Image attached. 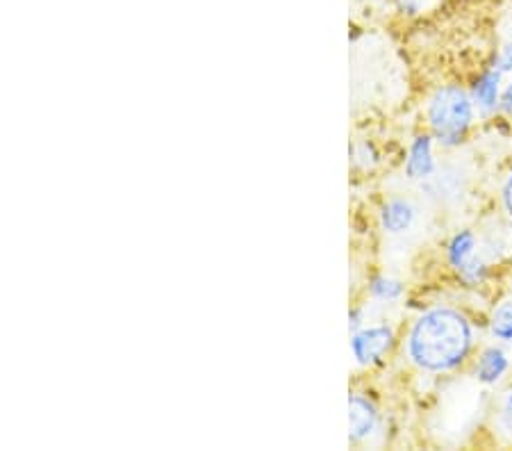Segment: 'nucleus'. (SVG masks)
I'll list each match as a JSON object with an SVG mask.
<instances>
[{
  "mask_svg": "<svg viewBox=\"0 0 512 451\" xmlns=\"http://www.w3.org/2000/svg\"><path fill=\"white\" fill-rule=\"evenodd\" d=\"M415 221V210L406 201H392L383 210V226L390 233H406Z\"/></svg>",
  "mask_w": 512,
  "mask_h": 451,
  "instance_id": "nucleus-5",
  "label": "nucleus"
},
{
  "mask_svg": "<svg viewBox=\"0 0 512 451\" xmlns=\"http://www.w3.org/2000/svg\"><path fill=\"white\" fill-rule=\"evenodd\" d=\"M349 422H351V438L362 440L374 433L376 429V410L367 399L353 395L349 401Z\"/></svg>",
  "mask_w": 512,
  "mask_h": 451,
  "instance_id": "nucleus-4",
  "label": "nucleus"
},
{
  "mask_svg": "<svg viewBox=\"0 0 512 451\" xmlns=\"http://www.w3.org/2000/svg\"><path fill=\"white\" fill-rule=\"evenodd\" d=\"M506 367H508L506 356H503L499 349H490L481 358V365H478V379L483 383H494L503 372H506Z\"/></svg>",
  "mask_w": 512,
  "mask_h": 451,
  "instance_id": "nucleus-7",
  "label": "nucleus"
},
{
  "mask_svg": "<svg viewBox=\"0 0 512 451\" xmlns=\"http://www.w3.org/2000/svg\"><path fill=\"white\" fill-rule=\"evenodd\" d=\"M499 69L501 71H512V44L503 48V53L499 57Z\"/></svg>",
  "mask_w": 512,
  "mask_h": 451,
  "instance_id": "nucleus-12",
  "label": "nucleus"
},
{
  "mask_svg": "<svg viewBox=\"0 0 512 451\" xmlns=\"http://www.w3.org/2000/svg\"><path fill=\"white\" fill-rule=\"evenodd\" d=\"M374 294L378 299L392 301L401 294V285L394 283V281H387V278H378V281L374 283Z\"/></svg>",
  "mask_w": 512,
  "mask_h": 451,
  "instance_id": "nucleus-11",
  "label": "nucleus"
},
{
  "mask_svg": "<svg viewBox=\"0 0 512 451\" xmlns=\"http://www.w3.org/2000/svg\"><path fill=\"white\" fill-rule=\"evenodd\" d=\"M472 253H474V235L472 233H460L456 235V240L451 242V249H449V256L451 262L456 265L462 272H467L469 265H472Z\"/></svg>",
  "mask_w": 512,
  "mask_h": 451,
  "instance_id": "nucleus-8",
  "label": "nucleus"
},
{
  "mask_svg": "<svg viewBox=\"0 0 512 451\" xmlns=\"http://www.w3.org/2000/svg\"><path fill=\"white\" fill-rule=\"evenodd\" d=\"M497 94H499V73H487V76L481 78V82L476 85V98L483 108H492L497 103Z\"/></svg>",
  "mask_w": 512,
  "mask_h": 451,
  "instance_id": "nucleus-9",
  "label": "nucleus"
},
{
  "mask_svg": "<svg viewBox=\"0 0 512 451\" xmlns=\"http://www.w3.org/2000/svg\"><path fill=\"white\" fill-rule=\"evenodd\" d=\"M503 201H506V208H508V212L512 215V176H510V180L506 183V190H503Z\"/></svg>",
  "mask_w": 512,
  "mask_h": 451,
  "instance_id": "nucleus-14",
  "label": "nucleus"
},
{
  "mask_svg": "<svg viewBox=\"0 0 512 451\" xmlns=\"http://www.w3.org/2000/svg\"><path fill=\"white\" fill-rule=\"evenodd\" d=\"M428 119H431L437 137L444 139V142H456L467 130L469 121H472V103L460 89L444 87L433 96Z\"/></svg>",
  "mask_w": 512,
  "mask_h": 451,
  "instance_id": "nucleus-2",
  "label": "nucleus"
},
{
  "mask_svg": "<svg viewBox=\"0 0 512 451\" xmlns=\"http://www.w3.org/2000/svg\"><path fill=\"white\" fill-rule=\"evenodd\" d=\"M390 344H392L390 328L371 326V328H365V331H360L353 338V354L358 358V363L369 365L381 358Z\"/></svg>",
  "mask_w": 512,
  "mask_h": 451,
  "instance_id": "nucleus-3",
  "label": "nucleus"
},
{
  "mask_svg": "<svg viewBox=\"0 0 512 451\" xmlns=\"http://www.w3.org/2000/svg\"><path fill=\"white\" fill-rule=\"evenodd\" d=\"M503 424H506L508 431H512V392L503 401Z\"/></svg>",
  "mask_w": 512,
  "mask_h": 451,
  "instance_id": "nucleus-13",
  "label": "nucleus"
},
{
  "mask_svg": "<svg viewBox=\"0 0 512 451\" xmlns=\"http://www.w3.org/2000/svg\"><path fill=\"white\" fill-rule=\"evenodd\" d=\"M492 331L501 340H512V301L501 303V306L494 310Z\"/></svg>",
  "mask_w": 512,
  "mask_h": 451,
  "instance_id": "nucleus-10",
  "label": "nucleus"
},
{
  "mask_svg": "<svg viewBox=\"0 0 512 451\" xmlns=\"http://www.w3.org/2000/svg\"><path fill=\"white\" fill-rule=\"evenodd\" d=\"M472 331L465 317L437 308L419 319L410 333V358L428 372H447L467 356Z\"/></svg>",
  "mask_w": 512,
  "mask_h": 451,
  "instance_id": "nucleus-1",
  "label": "nucleus"
},
{
  "mask_svg": "<svg viewBox=\"0 0 512 451\" xmlns=\"http://www.w3.org/2000/svg\"><path fill=\"white\" fill-rule=\"evenodd\" d=\"M433 174V155H431V139L419 137L412 146L408 158V176L410 178H426Z\"/></svg>",
  "mask_w": 512,
  "mask_h": 451,
  "instance_id": "nucleus-6",
  "label": "nucleus"
}]
</instances>
